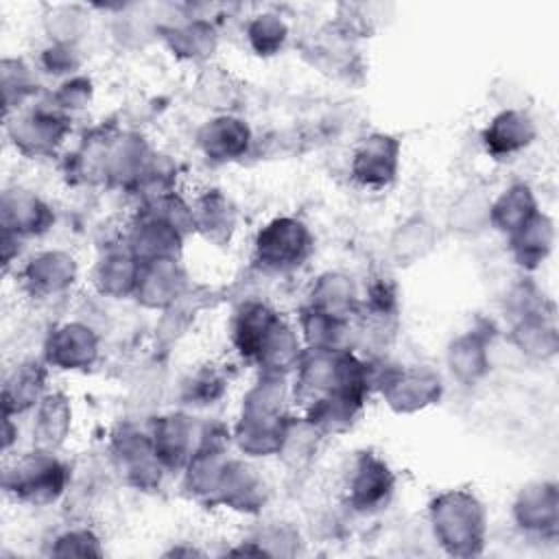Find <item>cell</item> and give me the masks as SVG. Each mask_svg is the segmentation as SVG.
Masks as SVG:
<instances>
[{"instance_id":"1","label":"cell","mask_w":559,"mask_h":559,"mask_svg":"<svg viewBox=\"0 0 559 559\" xmlns=\"http://www.w3.org/2000/svg\"><path fill=\"white\" fill-rule=\"evenodd\" d=\"M293 386L288 376L262 373L242 395L238 421L231 428V441L247 456L277 454L284 426L290 417Z\"/></svg>"},{"instance_id":"2","label":"cell","mask_w":559,"mask_h":559,"mask_svg":"<svg viewBox=\"0 0 559 559\" xmlns=\"http://www.w3.org/2000/svg\"><path fill=\"white\" fill-rule=\"evenodd\" d=\"M428 522L439 546L456 557L478 555L487 539V511L469 489H445L428 504Z\"/></svg>"},{"instance_id":"3","label":"cell","mask_w":559,"mask_h":559,"mask_svg":"<svg viewBox=\"0 0 559 559\" xmlns=\"http://www.w3.org/2000/svg\"><path fill=\"white\" fill-rule=\"evenodd\" d=\"M68 463L57 452L41 448L15 456L2 474L4 493L28 507L55 504L68 491Z\"/></svg>"},{"instance_id":"4","label":"cell","mask_w":559,"mask_h":559,"mask_svg":"<svg viewBox=\"0 0 559 559\" xmlns=\"http://www.w3.org/2000/svg\"><path fill=\"white\" fill-rule=\"evenodd\" d=\"M314 251L310 227L295 216L266 221L253 238V262L266 273H290L308 262Z\"/></svg>"},{"instance_id":"5","label":"cell","mask_w":559,"mask_h":559,"mask_svg":"<svg viewBox=\"0 0 559 559\" xmlns=\"http://www.w3.org/2000/svg\"><path fill=\"white\" fill-rule=\"evenodd\" d=\"M70 116L55 105H37L7 116V135L15 151L31 159L50 157L70 133Z\"/></svg>"},{"instance_id":"6","label":"cell","mask_w":559,"mask_h":559,"mask_svg":"<svg viewBox=\"0 0 559 559\" xmlns=\"http://www.w3.org/2000/svg\"><path fill=\"white\" fill-rule=\"evenodd\" d=\"M376 386L386 406L397 415H413L439 404L441 376L426 365H393L376 376Z\"/></svg>"},{"instance_id":"7","label":"cell","mask_w":559,"mask_h":559,"mask_svg":"<svg viewBox=\"0 0 559 559\" xmlns=\"http://www.w3.org/2000/svg\"><path fill=\"white\" fill-rule=\"evenodd\" d=\"M109 452L120 476L135 489H157L162 476L166 474L159 463L148 426L140 428L138 424L122 421L109 435Z\"/></svg>"},{"instance_id":"8","label":"cell","mask_w":559,"mask_h":559,"mask_svg":"<svg viewBox=\"0 0 559 559\" xmlns=\"http://www.w3.org/2000/svg\"><path fill=\"white\" fill-rule=\"evenodd\" d=\"M395 493V474L391 465L373 450H360L352 456L345 472V502L358 513L384 509Z\"/></svg>"},{"instance_id":"9","label":"cell","mask_w":559,"mask_h":559,"mask_svg":"<svg viewBox=\"0 0 559 559\" xmlns=\"http://www.w3.org/2000/svg\"><path fill=\"white\" fill-rule=\"evenodd\" d=\"M402 142L384 131H371L352 151L349 173L367 190L389 188L400 173Z\"/></svg>"},{"instance_id":"10","label":"cell","mask_w":559,"mask_h":559,"mask_svg":"<svg viewBox=\"0 0 559 559\" xmlns=\"http://www.w3.org/2000/svg\"><path fill=\"white\" fill-rule=\"evenodd\" d=\"M100 356V336L83 321H63L44 338V360L61 371H87Z\"/></svg>"},{"instance_id":"11","label":"cell","mask_w":559,"mask_h":559,"mask_svg":"<svg viewBox=\"0 0 559 559\" xmlns=\"http://www.w3.org/2000/svg\"><path fill=\"white\" fill-rule=\"evenodd\" d=\"M203 421L186 411L166 413L148 424L153 450L166 472H181L201 441Z\"/></svg>"},{"instance_id":"12","label":"cell","mask_w":559,"mask_h":559,"mask_svg":"<svg viewBox=\"0 0 559 559\" xmlns=\"http://www.w3.org/2000/svg\"><path fill=\"white\" fill-rule=\"evenodd\" d=\"M76 280L79 262L63 249L37 251L20 269V284L35 299L61 297L76 284Z\"/></svg>"},{"instance_id":"13","label":"cell","mask_w":559,"mask_h":559,"mask_svg":"<svg viewBox=\"0 0 559 559\" xmlns=\"http://www.w3.org/2000/svg\"><path fill=\"white\" fill-rule=\"evenodd\" d=\"M493 341V325L478 321L469 330L456 334L445 349V365L450 376L463 386H476L491 369L489 347Z\"/></svg>"},{"instance_id":"14","label":"cell","mask_w":559,"mask_h":559,"mask_svg":"<svg viewBox=\"0 0 559 559\" xmlns=\"http://www.w3.org/2000/svg\"><path fill=\"white\" fill-rule=\"evenodd\" d=\"M515 526L533 537L555 539L559 531V493L552 480H533L520 487L513 500Z\"/></svg>"},{"instance_id":"15","label":"cell","mask_w":559,"mask_h":559,"mask_svg":"<svg viewBox=\"0 0 559 559\" xmlns=\"http://www.w3.org/2000/svg\"><path fill=\"white\" fill-rule=\"evenodd\" d=\"M2 234L17 236L20 240L46 234L55 223L52 207L33 190L15 186L2 192L0 201Z\"/></svg>"},{"instance_id":"16","label":"cell","mask_w":559,"mask_h":559,"mask_svg":"<svg viewBox=\"0 0 559 559\" xmlns=\"http://www.w3.org/2000/svg\"><path fill=\"white\" fill-rule=\"evenodd\" d=\"M188 290L190 282L183 266L179 264V258H162L142 262L133 297L144 308L164 312L175 306Z\"/></svg>"},{"instance_id":"17","label":"cell","mask_w":559,"mask_h":559,"mask_svg":"<svg viewBox=\"0 0 559 559\" xmlns=\"http://www.w3.org/2000/svg\"><path fill=\"white\" fill-rule=\"evenodd\" d=\"M253 133L247 120L218 114L207 118L197 131V146L212 164H229L245 157L251 151Z\"/></svg>"},{"instance_id":"18","label":"cell","mask_w":559,"mask_h":559,"mask_svg":"<svg viewBox=\"0 0 559 559\" xmlns=\"http://www.w3.org/2000/svg\"><path fill=\"white\" fill-rule=\"evenodd\" d=\"M284 317L269 304L258 299L242 301L231 317L229 338L236 354L247 362H258L269 336L280 325Z\"/></svg>"},{"instance_id":"19","label":"cell","mask_w":559,"mask_h":559,"mask_svg":"<svg viewBox=\"0 0 559 559\" xmlns=\"http://www.w3.org/2000/svg\"><path fill=\"white\" fill-rule=\"evenodd\" d=\"M48 369L50 367L44 358H26L15 362L2 382V415L20 417L33 413L48 393Z\"/></svg>"},{"instance_id":"20","label":"cell","mask_w":559,"mask_h":559,"mask_svg":"<svg viewBox=\"0 0 559 559\" xmlns=\"http://www.w3.org/2000/svg\"><path fill=\"white\" fill-rule=\"evenodd\" d=\"M266 493L269 487L258 469L247 461L229 456L214 496V504H225L227 509L240 513H255L266 502Z\"/></svg>"},{"instance_id":"21","label":"cell","mask_w":559,"mask_h":559,"mask_svg":"<svg viewBox=\"0 0 559 559\" xmlns=\"http://www.w3.org/2000/svg\"><path fill=\"white\" fill-rule=\"evenodd\" d=\"M535 120L524 109L513 107L498 111L480 133L485 151L496 159H504L526 151L535 142Z\"/></svg>"},{"instance_id":"22","label":"cell","mask_w":559,"mask_h":559,"mask_svg":"<svg viewBox=\"0 0 559 559\" xmlns=\"http://www.w3.org/2000/svg\"><path fill=\"white\" fill-rule=\"evenodd\" d=\"M142 262L131 253V249L120 242L103 251L92 269V284L103 297L124 299L133 297Z\"/></svg>"},{"instance_id":"23","label":"cell","mask_w":559,"mask_h":559,"mask_svg":"<svg viewBox=\"0 0 559 559\" xmlns=\"http://www.w3.org/2000/svg\"><path fill=\"white\" fill-rule=\"evenodd\" d=\"M509 341L522 356L535 362H546L555 358L559 349V334L552 317V306L515 317L511 321Z\"/></svg>"},{"instance_id":"24","label":"cell","mask_w":559,"mask_h":559,"mask_svg":"<svg viewBox=\"0 0 559 559\" xmlns=\"http://www.w3.org/2000/svg\"><path fill=\"white\" fill-rule=\"evenodd\" d=\"M157 35L173 57L181 61H203L218 46V31L210 20L186 17L175 24H159Z\"/></svg>"},{"instance_id":"25","label":"cell","mask_w":559,"mask_h":559,"mask_svg":"<svg viewBox=\"0 0 559 559\" xmlns=\"http://www.w3.org/2000/svg\"><path fill=\"white\" fill-rule=\"evenodd\" d=\"M507 245L513 262L524 271L539 269L555 247V223L552 218L537 210L524 225L507 236Z\"/></svg>"},{"instance_id":"26","label":"cell","mask_w":559,"mask_h":559,"mask_svg":"<svg viewBox=\"0 0 559 559\" xmlns=\"http://www.w3.org/2000/svg\"><path fill=\"white\" fill-rule=\"evenodd\" d=\"M437 240L439 234L435 223L424 214H411L395 225L389 238V260L402 269L413 266L432 253Z\"/></svg>"},{"instance_id":"27","label":"cell","mask_w":559,"mask_h":559,"mask_svg":"<svg viewBox=\"0 0 559 559\" xmlns=\"http://www.w3.org/2000/svg\"><path fill=\"white\" fill-rule=\"evenodd\" d=\"M192 203V218H194V231L201 234L207 242L214 245H227L231 240V234L236 231V207L231 199L218 190L210 188L194 197Z\"/></svg>"},{"instance_id":"28","label":"cell","mask_w":559,"mask_h":559,"mask_svg":"<svg viewBox=\"0 0 559 559\" xmlns=\"http://www.w3.org/2000/svg\"><path fill=\"white\" fill-rule=\"evenodd\" d=\"M72 430V404L61 391H48L33 411V448L57 452Z\"/></svg>"},{"instance_id":"29","label":"cell","mask_w":559,"mask_h":559,"mask_svg":"<svg viewBox=\"0 0 559 559\" xmlns=\"http://www.w3.org/2000/svg\"><path fill=\"white\" fill-rule=\"evenodd\" d=\"M306 306L338 319H354L358 314L360 293L347 273L325 271L312 282Z\"/></svg>"},{"instance_id":"30","label":"cell","mask_w":559,"mask_h":559,"mask_svg":"<svg viewBox=\"0 0 559 559\" xmlns=\"http://www.w3.org/2000/svg\"><path fill=\"white\" fill-rule=\"evenodd\" d=\"M299 336L306 349L317 352H336V349H354L352 347V319H338L325 312H319L310 306L299 310L297 323Z\"/></svg>"},{"instance_id":"31","label":"cell","mask_w":559,"mask_h":559,"mask_svg":"<svg viewBox=\"0 0 559 559\" xmlns=\"http://www.w3.org/2000/svg\"><path fill=\"white\" fill-rule=\"evenodd\" d=\"M539 210L535 192L528 183H511L498 197L491 199L489 227L500 231L504 238L524 225Z\"/></svg>"},{"instance_id":"32","label":"cell","mask_w":559,"mask_h":559,"mask_svg":"<svg viewBox=\"0 0 559 559\" xmlns=\"http://www.w3.org/2000/svg\"><path fill=\"white\" fill-rule=\"evenodd\" d=\"M229 386V378L225 373V369L216 367V365H203L194 371H190L179 386V400L183 404V408H207L212 404H216Z\"/></svg>"},{"instance_id":"33","label":"cell","mask_w":559,"mask_h":559,"mask_svg":"<svg viewBox=\"0 0 559 559\" xmlns=\"http://www.w3.org/2000/svg\"><path fill=\"white\" fill-rule=\"evenodd\" d=\"M491 197L483 188L463 190L450 205L448 225L461 236H476L489 227Z\"/></svg>"},{"instance_id":"34","label":"cell","mask_w":559,"mask_h":559,"mask_svg":"<svg viewBox=\"0 0 559 559\" xmlns=\"http://www.w3.org/2000/svg\"><path fill=\"white\" fill-rule=\"evenodd\" d=\"M288 24L275 11H262L249 17L245 26V39L258 57H273L286 48Z\"/></svg>"},{"instance_id":"35","label":"cell","mask_w":559,"mask_h":559,"mask_svg":"<svg viewBox=\"0 0 559 559\" xmlns=\"http://www.w3.org/2000/svg\"><path fill=\"white\" fill-rule=\"evenodd\" d=\"M321 439H323V435L304 415L301 417L290 415L286 426H284L282 439H280L277 456L286 465L299 467V465L308 463L314 456Z\"/></svg>"},{"instance_id":"36","label":"cell","mask_w":559,"mask_h":559,"mask_svg":"<svg viewBox=\"0 0 559 559\" xmlns=\"http://www.w3.org/2000/svg\"><path fill=\"white\" fill-rule=\"evenodd\" d=\"M2 76V98H4V118L26 107V103L37 92L35 70L15 57H4L0 63Z\"/></svg>"},{"instance_id":"37","label":"cell","mask_w":559,"mask_h":559,"mask_svg":"<svg viewBox=\"0 0 559 559\" xmlns=\"http://www.w3.org/2000/svg\"><path fill=\"white\" fill-rule=\"evenodd\" d=\"M87 11L81 4H55L44 15V28L55 44H79L87 31Z\"/></svg>"},{"instance_id":"38","label":"cell","mask_w":559,"mask_h":559,"mask_svg":"<svg viewBox=\"0 0 559 559\" xmlns=\"http://www.w3.org/2000/svg\"><path fill=\"white\" fill-rule=\"evenodd\" d=\"M94 96V83L85 74H72L68 79H61L57 90L50 94V105H55L63 114H74L85 109L92 103Z\"/></svg>"},{"instance_id":"39","label":"cell","mask_w":559,"mask_h":559,"mask_svg":"<svg viewBox=\"0 0 559 559\" xmlns=\"http://www.w3.org/2000/svg\"><path fill=\"white\" fill-rule=\"evenodd\" d=\"M50 555L57 557H92L103 555L98 535L87 526H72L59 533L50 546Z\"/></svg>"},{"instance_id":"40","label":"cell","mask_w":559,"mask_h":559,"mask_svg":"<svg viewBox=\"0 0 559 559\" xmlns=\"http://www.w3.org/2000/svg\"><path fill=\"white\" fill-rule=\"evenodd\" d=\"M39 68L52 76H72L81 68V55L74 44H55L48 46L39 55Z\"/></svg>"}]
</instances>
